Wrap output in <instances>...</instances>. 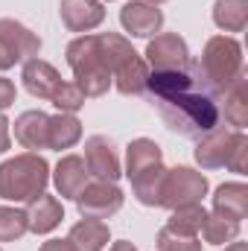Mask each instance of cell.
<instances>
[{
	"mask_svg": "<svg viewBox=\"0 0 248 251\" xmlns=\"http://www.w3.org/2000/svg\"><path fill=\"white\" fill-rule=\"evenodd\" d=\"M99 38H102V50H105V59H108L114 88L123 97H143L146 94V79H149L146 59L120 32H99Z\"/></svg>",
	"mask_w": 248,
	"mask_h": 251,
	"instance_id": "6",
	"label": "cell"
},
{
	"mask_svg": "<svg viewBox=\"0 0 248 251\" xmlns=\"http://www.w3.org/2000/svg\"><path fill=\"white\" fill-rule=\"evenodd\" d=\"M88 167H85V158L82 155H73V152H67L59 158V164L50 170V181H53V187L56 193L62 196V199H76L79 196V190L88 184Z\"/></svg>",
	"mask_w": 248,
	"mask_h": 251,
	"instance_id": "16",
	"label": "cell"
},
{
	"mask_svg": "<svg viewBox=\"0 0 248 251\" xmlns=\"http://www.w3.org/2000/svg\"><path fill=\"white\" fill-rule=\"evenodd\" d=\"M21 79H24V88H26V94L29 97H35V100H41V102H50L53 100V94L59 91V85H62V73L53 67L50 62H44V59H29V62H24V70H21Z\"/></svg>",
	"mask_w": 248,
	"mask_h": 251,
	"instance_id": "15",
	"label": "cell"
},
{
	"mask_svg": "<svg viewBox=\"0 0 248 251\" xmlns=\"http://www.w3.org/2000/svg\"><path fill=\"white\" fill-rule=\"evenodd\" d=\"M146 97L167 128L181 137L198 140L222 126V97L201 82L193 62L187 70H149Z\"/></svg>",
	"mask_w": 248,
	"mask_h": 251,
	"instance_id": "1",
	"label": "cell"
},
{
	"mask_svg": "<svg viewBox=\"0 0 248 251\" xmlns=\"http://www.w3.org/2000/svg\"><path fill=\"white\" fill-rule=\"evenodd\" d=\"M120 26L131 38H152L164 29V12L146 0H128L120 9Z\"/></svg>",
	"mask_w": 248,
	"mask_h": 251,
	"instance_id": "13",
	"label": "cell"
},
{
	"mask_svg": "<svg viewBox=\"0 0 248 251\" xmlns=\"http://www.w3.org/2000/svg\"><path fill=\"white\" fill-rule=\"evenodd\" d=\"M0 251H3V249H0Z\"/></svg>",
	"mask_w": 248,
	"mask_h": 251,
	"instance_id": "37",
	"label": "cell"
},
{
	"mask_svg": "<svg viewBox=\"0 0 248 251\" xmlns=\"http://www.w3.org/2000/svg\"><path fill=\"white\" fill-rule=\"evenodd\" d=\"M64 219L62 201L50 193H41L38 199H32L26 204V225L32 234H53Z\"/></svg>",
	"mask_w": 248,
	"mask_h": 251,
	"instance_id": "18",
	"label": "cell"
},
{
	"mask_svg": "<svg viewBox=\"0 0 248 251\" xmlns=\"http://www.w3.org/2000/svg\"><path fill=\"white\" fill-rule=\"evenodd\" d=\"M196 70L201 76V82L213 91V94H225L228 85H234L243 73H246V56H243V44L234 35H213L207 38Z\"/></svg>",
	"mask_w": 248,
	"mask_h": 251,
	"instance_id": "5",
	"label": "cell"
},
{
	"mask_svg": "<svg viewBox=\"0 0 248 251\" xmlns=\"http://www.w3.org/2000/svg\"><path fill=\"white\" fill-rule=\"evenodd\" d=\"M76 201V210L79 216H88V219H111L114 213L123 210L125 193L114 181H88L85 187L79 190V196L73 199Z\"/></svg>",
	"mask_w": 248,
	"mask_h": 251,
	"instance_id": "9",
	"label": "cell"
},
{
	"mask_svg": "<svg viewBox=\"0 0 248 251\" xmlns=\"http://www.w3.org/2000/svg\"><path fill=\"white\" fill-rule=\"evenodd\" d=\"M240 140H246V131L219 126V128H213V131H207L204 137L196 140L193 158L201 170H222V167H228V158H231V152L237 149Z\"/></svg>",
	"mask_w": 248,
	"mask_h": 251,
	"instance_id": "10",
	"label": "cell"
},
{
	"mask_svg": "<svg viewBox=\"0 0 248 251\" xmlns=\"http://www.w3.org/2000/svg\"><path fill=\"white\" fill-rule=\"evenodd\" d=\"M50 184V164L38 152H21L0 164V199L12 204H29Z\"/></svg>",
	"mask_w": 248,
	"mask_h": 251,
	"instance_id": "4",
	"label": "cell"
},
{
	"mask_svg": "<svg viewBox=\"0 0 248 251\" xmlns=\"http://www.w3.org/2000/svg\"><path fill=\"white\" fill-rule=\"evenodd\" d=\"M225 251H248V243H243V240H234V243H228V246H222Z\"/></svg>",
	"mask_w": 248,
	"mask_h": 251,
	"instance_id": "34",
	"label": "cell"
},
{
	"mask_svg": "<svg viewBox=\"0 0 248 251\" xmlns=\"http://www.w3.org/2000/svg\"><path fill=\"white\" fill-rule=\"evenodd\" d=\"M24 234H29L26 210L15 204H0V243H18Z\"/></svg>",
	"mask_w": 248,
	"mask_h": 251,
	"instance_id": "26",
	"label": "cell"
},
{
	"mask_svg": "<svg viewBox=\"0 0 248 251\" xmlns=\"http://www.w3.org/2000/svg\"><path fill=\"white\" fill-rule=\"evenodd\" d=\"M15 100H18V88H15V82L6 79V76H0V114H3L6 108H12Z\"/></svg>",
	"mask_w": 248,
	"mask_h": 251,
	"instance_id": "30",
	"label": "cell"
},
{
	"mask_svg": "<svg viewBox=\"0 0 248 251\" xmlns=\"http://www.w3.org/2000/svg\"><path fill=\"white\" fill-rule=\"evenodd\" d=\"M47 126H50V114L47 111L29 108V111H24V114L15 117L12 134H15V140L26 152H44L47 149Z\"/></svg>",
	"mask_w": 248,
	"mask_h": 251,
	"instance_id": "17",
	"label": "cell"
},
{
	"mask_svg": "<svg viewBox=\"0 0 248 251\" xmlns=\"http://www.w3.org/2000/svg\"><path fill=\"white\" fill-rule=\"evenodd\" d=\"M67 240L73 243L76 251H105L108 243H111V228H108V222H102V219H88V216H82V219L70 228Z\"/></svg>",
	"mask_w": 248,
	"mask_h": 251,
	"instance_id": "20",
	"label": "cell"
},
{
	"mask_svg": "<svg viewBox=\"0 0 248 251\" xmlns=\"http://www.w3.org/2000/svg\"><path fill=\"white\" fill-rule=\"evenodd\" d=\"M207 176L193 170V167H173L167 170L164 176V184H161V207L167 210H175V207H184V204H201L204 196H207Z\"/></svg>",
	"mask_w": 248,
	"mask_h": 251,
	"instance_id": "7",
	"label": "cell"
},
{
	"mask_svg": "<svg viewBox=\"0 0 248 251\" xmlns=\"http://www.w3.org/2000/svg\"><path fill=\"white\" fill-rule=\"evenodd\" d=\"M38 251H76V249H73V243H70L67 237H64V240H56V237H53V240L41 243V249Z\"/></svg>",
	"mask_w": 248,
	"mask_h": 251,
	"instance_id": "32",
	"label": "cell"
},
{
	"mask_svg": "<svg viewBox=\"0 0 248 251\" xmlns=\"http://www.w3.org/2000/svg\"><path fill=\"white\" fill-rule=\"evenodd\" d=\"M219 105H222V120L225 123L231 128H237V131H246L248 126V76L246 73L234 85L225 88Z\"/></svg>",
	"mask_w": 248,
	"mask_h": 251,
	"instance_id": "21",
	"label": "cell"
},
{
	"mask_svg": "<svg viewBox=\"0 0 248 251\" xmlns=\"http://www.w3.org/2000/svg\"><path fill=\"white\" fill-rule=\"evenodd\" d=\"M64 56H67V67L73 70V82L79 85V91L88 100H97V97L108 94V88L114 82H111V70H108V59H105L99 32L76 35L67 44Z\"/></svg>",
	"mask_w": 248,
	"mask_h": 251,
	"instance_id": "3",
	"label": "cell"
},
{
	"mask_svg": "<svg viewBox=\"0 0 248 251\" xmlns=\"http://www.w3.org/2000/svg\"><path fill=\"white\" fill-rule=\"evenodd\" d=\"M85 167H88V176H94L97 181H120L123 176V164H120V155H117V146L111 137L105 134H91L85 140Z\"/></svg>",
	"mask_w": 248,
	"mask_h": 251,
	"instance_id": "12",
	"label": "cell"
},
{
	"mask_svg": "<svg viewBox=\"0 0 248 251\" xmlns=\"http://www.w3.org/2000/svg\"><path fill=\"white\" fill-rule=\"evenodd\" d=\"M204 204H184V207H175L170 210V219H167V228L175 231V234H184V237H198L201 225H204Z\"/></svg>",
	"mask_w": 248,
	"mask_h": 251,
	"instance_id": "25",
	"label": "cell"
},
{
	"mask_svg": "<svg viewBox=\"0 0 248 251\" xmlns=\"http://www.w3.org/2000/svg\"><path fill=\"white\" fill-rule=\"evenodd\" d=\"M108 251H137V246H134V243H128V240H120V243H114Z\"/></svg>",
	"mask_w": 248,
	"mask_h": 251,
	"instance_id": "33",
	"label": "cell"
},
{
	"mask_svg": "<svg viewBox=\"0 0 248 251\" xmlns=\"http://www.w3.org/2000/svg\"><path fill=\"white\" fill-rule=\"evenodd\" d=\"M99 3H105V0H99ZM108 3H111V0H108Z\"/></svg>",
	"mask_w": 248,
	"mask_h": 251,
	"instance_id": "36",
	"label": "cell"
},
{
	"mask_svg": "<svg viewBox=\"0 0 248 251\" xmlns=\"http://www.w3.org/2000/svg\"><path fill=\"white\" fill-rule=\"evenodd\" d=\"M143 59L149 64V70H187L193 56L190 47L178 32H158L149 38Z\"/></svg>",
	"mask_w": 248,
	"mask_h": 251,
	"instance_id": "11",
	"label": "cell"
},
{
	"mask_svg": "<svg viewBox=\"0 0 248 251\" xmlns=\"http://www.w3.org/2000/svg\"><path fill=\"white\" fill-rule=\"evenodd\" d=\"M155 249H158V251H201V240H198V237L175 234V231H170V228L164 225V228L158 231Z\"/></svg>",
	"mask_w": 248,
	"mask_h": 251,
	"instance_id": "28",
	"label": "cell"
},
{
	"mask_svg": "<svg viewBox=\"0 0 248 251\" xmlns=\"http://www.w3.org/2000/svg\"><path fill=\"white\" fill-rule=\"evenodd\" d=\"M146 3H152V6H164L167 0H146Z\"/></svg>",
	"mask_w": 248,
	"mask_h": 251,
	"instance_id": "35",
	"label": "cell"
},
{
	"mask_svg": "<svg viewBox=\"0 0 248 251\" xmlns=\"http://www.w3.org/2000/svg\"><path fill=\"white\" fill-rule=\"evenodd\" d=\"M213 24L222 32H246L248 26V0H216Z\"/></svg>",
	"mask_w": 248,
	"mask_h": 251,
	"instance_id": "23",
	"label": "cell"
},
{
	"mask_svg": "<svg viewBox=\"0 0 248 251\" xmlns=\"http://www.w3.org/2000/svg\"><path fill=\"white\" fill-rule=\"evenodd\" d=\"M213 213L243 222L248 216V184L246 181H225L213 190Z\"/></svg>",
	"mask_w": 248,
	"mask_h": 251,
	"instance_id": "19",
	"label": "cell"
},
{
	"mask_svg": "<svg viewBox=\"0 0 248 251\" xmlns=\"http://www.w3.org/2000/svg\"><path fill=\"white\" fill-rule=\"evenodd\" d=\"M41 53V38L15 18H0V73L12 70Z\"/></svg>",
	"mask_w": 248,
	"mask_h": 251,
	"instance_id": "8",
	"label": "cell"
},
{
	"mask_svg": "<svg viewBox=\"0 0 248 251\" xmlns=\"http://www.w3.org/2000/svg\"><path fill=\"white\" fill-rule=\"evenodd\" d=\"M12 149V123L6 120V114H0V155H6Z\"/></svg>",
	"mask_w": 248,
	"mask_h": 251,
	"instance_id": "31",
	"label": "cell"
},
{
	"mask_svg": "<svg viewBox=\"0 0 248 251\" xmlns=\"http://www.w3.org/2000/svg\"><path fill=\"white\" fill-rule=\"evenodd\" d=\"M85 100H88V97L79 91V85H76V82H62L50 102H53L62 114H76L79 108H85Z\"/></svg>",
	"mask_w": 248,
	"mask_h": 251,
	"instance_id": "27",
	"label": "cell"
},
{
	"mask_svg": "<svg viewBox=\"0 0 248 251\" xmlns=\"http://www.w3.org/2000/svg\"><path fill=\"white\" fill-rule=\"evenodd\" d=\"M240 231H243V222L225 219V216H219V213H207L198 234L204 237L207 246H228V243L240 240Z\"/></svg>",
	"mask_w": 248,
	"mask_h": 251,
	"instance_id": "24",
	"label": "cell"
},
{
	"mask_svg": "<svg viewBox=\"0 0 248 251\" xmlns=\"http://www.w3.org/2000/svg\"><path fill=\"white\" fill-rule=\"evenodd\" d=\"M82 140V123L76 114H50V126H47V149H73Z\"/></svg>",
	"mask_w": 248,
	"mask_h": 251,
	"instance_id": "22",
	"label": "cell"
},
{
	"mask_svg": "<svg viewBox=\"0 0 248 251\" xmlns=\"http://www.w3.org/2000/svg\"><path fill=\"white\" fill-rule=\"evenodd\" d=\"M59 15H62V24L70 32L85 35V32H94L97 26H102L105 6L99 0H62Z\"/></svg>",
	"mask_w": 248,
	"mask_h": 251,
	"instance_id": "14",
	"label": "cell"
},
{
	"mask_svg": "<svg viewBox=\"0 0 248 251\" xmlns=\"http://www.w3.org/2000/svg\"><path fill=\"white\" fill-rule=\"evenodd\" d=\"M123 176L128 178L134 199L143 207H161V184L167 167H164V149L152 137H134L125 146Z\"/></svg>",
	"mask_w": 248,
	"mask_h": 251,
	"instance_id": "2",
	"label": "cell"
},
{
	"mask_svg": "<svg viewBox=\"0 0 248 251\" xmlns=\"http://www.w3.org/2000/svg\"><path fill=\"white\" fill-rule=\"evenodd\" d=\"M225 170H231V173H237V176H246V170H248V137L237 143V149L231 152Z\"/></svg>",
	"mask_w": 248,
	"mask_h": 251,
	"instance_id": "29",
	"label": "cell"
}]
</instances>
